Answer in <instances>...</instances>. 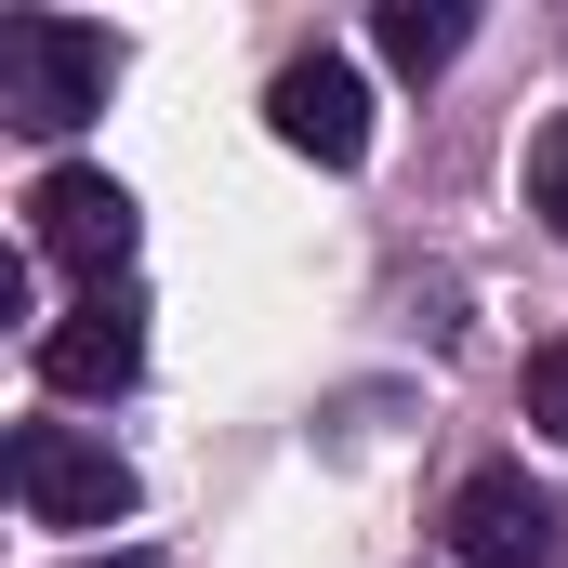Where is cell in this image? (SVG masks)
<instances>
[{"instance_id": "obj_1", "label": "cell", "mask_w": 568, "mask_h": 568, "mask_svg": "<svg viewBox=\"0 0 568 568\" xmlns=\"http://www.w3.org/2000/svg\"><path fill=\"white\" fill-rule=\"evenodd\" d=\"M106 80H120V40L106 27H80V13H0V120L13 133H80L93 106H106Z\"/></svg>"}, {"instance_id": "obj_2", "label": "cell", "mask_w": 568, "mask_h": 568, "mask_svg": "<svg viewBox=\"0 0 568 568\" xmlns=\"http://www.w3.org/2000/svg\"><path fill=\"white\" fill-rule=\"evenodd\" d=\"M13 503H27V529H120L133 463L80 424H13Z\"/></svg>"}, {"instance_id": "obj_3", "label": "cell", "mask_w": 568, "mask_h": 568, "mask_svg": "<svg viewBox=\"0 0 568 568\" xmlns=\"http://www.w3.org/2000/svg\"><path fill=\"white\" fill-rule=\"evenodd\" d=\"M27 252L106 291L120 265H133V185H120V172H80V159H53V172L27 185Z\"/></svg>"}, {"instance_id": "obj_4", "label": "cell", "mask_w": 568, "mask_h": 568, "mask_svg": "<svg viewBox=\"0 0 568 568\" xmlns=\"http://www.w3.org/2000/svg\"><path fill=\"white\" fill-rule=\"evenodd\" d=\"M265 120H278V145L317 159V172H357V159H371V93H357L344 53H291L278 93H265Z\"/></svg>"}, {"instance_id": "obj_5", "label": "cell", "mask_w": 568, "mask_h": 568, "mask_svg": "<svg viewBox=\"0 0 568 568\" xmlns=\"http://www.w3.org/2000/svg\"><path fill=\"white\" fill-rule=\"evenodd\" d=\"M449 556L463 568H542L556 556V503H542L516 463H489V476L449 489Z\"/></svg>"}, {"instance_id": "obj_6", "label": "cell", "mask_w": 568, "mask_h": 568, "mask_svg": "<svg viewBox=\"0 0 568 568\" xmlns=\"http://www.w3.org/2000/svg\"><path fill=\"white\" fill-rule=\"evenodd\" d=\"M145 371V317L120 291H93V304H67V317H40V384L53 397H120Z\"/></svg>"}, {"instance_id": "obj_7", "label": "cell", "mask_w": 568, "mask_h": 568, "mask_svg": "<svg viewBox=\"0 0 568 568\" xmlns=\"http://www.w3.org/2000/svg\"><path fill=\"white\" fill-rule=\"evenodd\" d=\"M463 27H476L463 0H384V13H371V53H384L397 80H436V67L463 53Z\"/></svg>"}, {"instance_id": "obj_8", "label": "cell", "mask_w": 568, "mask_h": 568, "mask_svg": "<svg viewBox=\"0 0 568 568\" xmlns=\"http://www.w3.org/2000/svg\"><path fill=\"white\" fill-rule=\"evenodd\" d=\"M529 212L568 239V120H542V133H529Z\"/></svg>"}, {"instance_id": "obj_9", "label": "cell", "mask_w": 568, "mask_h": 568, "mask_svg": "<svg viewBox=\"0 0 568 568\" xmlns=\"http://www.w3.org/2000/svg\"><path fill=\"white\" fill-rule=\"evenodd\" d=\"M516 397H529V424L568 449V344H529V384H516Z\"/></svg>"}, {"instance_id": "obj_10", "label": "cell", "mask_w": 568, "mask_h": 568, "mask_svg": "<svg viewBox=\"0 0 568 568\" xmlns=\"http://www.w3.org/2000/svg\"><path fill=\"white\" fill-rule=\"evenodd\" d=\"M80 568H172V556H145V542H120V556H80Z\"/></svg>"}]
</instances>
